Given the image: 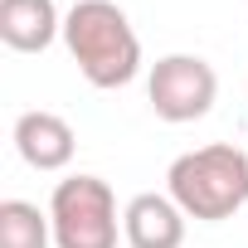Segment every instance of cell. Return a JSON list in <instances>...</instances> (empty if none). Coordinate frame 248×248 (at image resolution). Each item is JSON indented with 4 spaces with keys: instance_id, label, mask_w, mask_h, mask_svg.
<instances>
[{
    "instance_id": "6da1fadb",
    "label": "cell",
    "mask_w": 248,
    "mask_h": 248,
    "mask_svg": "<svg viewBox=\"0 0 248 248\" xmlns=\"http://www.w3.org/2000/svg\"><path fill=\"white\" fill-rule=\"evenodd\" d=\"M63 44L78 73L102 93L127 88L141 73V39L117 0H78L63 15Z\"/></svg>"
},
{
    "instance_id": "277c9868",
    "label": "cell",
    "mask_w": 248,
    "mask_h": 248,
    "mask_svg": "<svg viewBox=\"0 0 248 248\" xmlns=\"http://www.w3.org/2000/svg\"><path fill=\"white\" fill-rule=\"evenodd\" d=\"M146 97H151V112L161 122H175V127L180 122H200V117H209V107L219 97V73L200 54H166L151 63Z\"/></svg>"
},
{
    "instance_id": "3957f363",
    "label": "cell",
    "mask_w": 248,
    "mask_h": 248,
    "mask_svg": "<svg viewBox=\"0 0 248 248\" xmlns=\"http://www.w3.org/2000/svg\"><path fill=\"white\" fill-rule=\"evenodd\" d=\"M49 219H54V248H117L122 233L117 195L102 175L59 180L49 200Z\"/></svg>"
},
{
    "instance_id": "7a4b0ae2",
    "label": "cell",
    "mask_w": 248,
    "mask_h": 248,
    "mask_svg": "<svg viewBox=\"0 0 248 248\" xmlns=\"http://www.w3.org/2000/svg\"><path fill=\"white\" fill-rule=\"evenodd\" d=\"M166 195L200 224H224L248 204V151L214 141L185 151L166 170Z\"/></svg>"
},
{
    "instance_id": "ba28073f",
    "label": "cell",
    "mask_w": 248,
    "mask_h": 248,
    "mask_svg": "<svg viewBox=\"0 0 248 248\" xmlns=\"http://www.w3.org/2000/svg\"><path fill=\"white\" fill-rule=\"evenodd\" d=\"M54 243V219L30 204V200H5L0 204V248H49Z\"/></svg>"
},
{
    "instance_id": "8992f818",
    "label": "cell",
    "mask_w": 248,
    "mask_h": 248,
    "mask_svg": "<svg viewBox=\"0 0 248 248\" xmlns=\"http://www.w3.org/2000/svg\"><path fill=\"white\" fill-rule=\"evenodd\" d=\"M185 209L170 195H137L122 209V238L132 248H180L185 243Z\"/></svg>"
},
{
    "instance_id": "52a82bcc",
    "label": "cell",
    "mask_w": 248,
    "mask_h": 248,
    "mask_svg": "<svg viewBox=\"0 0 248 248\" xmlns=\"http://www.w3.org/2000/svg\"><path fill=\"white\" fill-rule=\"evenodd\" d=\"M0 39L15 54H44L63 39V15L54 0H0Z\"/></svg>"
},
{
    "instance_id": "5b68a950",
    "label": "cell",
    "mask_w": 248,
    "mask_h": 248,
    "mask_svg": "<svg viewBox=\"0 0 248 248\" xmlns=\"http://www.w3.org/2000/svg\"><path fill=\"white\" fill-rule=\"evenodd\" d=\"M15 151L34 170H63L73 161V151H78V137H73V127L59 112L34 107V112H20L15 117Z\"/></svg>"
}]
</instances>
